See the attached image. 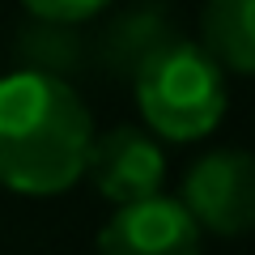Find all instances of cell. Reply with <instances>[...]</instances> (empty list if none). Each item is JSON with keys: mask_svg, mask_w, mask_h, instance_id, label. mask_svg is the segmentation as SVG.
I'll use <instances>...</instances> for the list:
<instances>
[{"mask_svg": "<svg viewBox=\"0 0 255 255\" xmlns=\"http://www.w3.org/2000/svg\"><path fill=\"white\" fill-rule=\"evenodd\" d=\"M136 107L149 132L166 140H200L226 115V73L204 55L200 43L166 38L153 55H145L136 73Z\"/></svg>", "mask_w": 255, "mask_h": 255, "instance_id": "7a4b0ae2", "label": "cell"}, {"mask_svg": "<svg viewBox=\"0 0 255 255\" xmlns=\"http://www.w3.org/2000/svg\"><path fill=\"white\" fill-rule=\"evenodd\" d=\"M200 47L221 73L255 77V0H204Z\"/></svg>", "mask_w": 255, "mask_h": 255, "instance_id": "8992f818", "label": "cell"}, {"mask_svg": "<svg viewBox=\"0 0 255 255\" xmlns=\"http://www.w3.org/2000/svg\"><path fill=\"white\" fill-rule=\"evenodd\" d=\"M85 174L98 187L102 200H111L115 209L124 204L162 196V179H166V153L157 145V136H149L136 124H119L102 136H94L90 145V162Z\"/></svg>", "mask_w": 255, "mask_h": 255, "instance_id": "277c9868", "label": "cell"}, {"mask_svg": "<svg viewBox=\"0 0 255 255\" xmlns=\"http://www.w3.org/2000/svg\"><path fill=\"white\" fill-rule=\"evenodd\" d=\"M94 115L81 94L47 73L0 77V187L60 196L85 174Z\"/></svg>", "mask_w": 255, "mask_h": 255, "instance_id": "6da1fadb", "label": "cell"}, {"mask_svg": "<svg viewBox=\"0 0 255 255\" xmlns=\"http://www.w3.org/2000/svg\"><path fill=\"white\" fill-rule=\"evenodd\" d=\"M200 251H204L200 226L170 196H149V200L115 209V217L98 230V247H94V255H200Z\"/></svg>", "mask_w": 255, "mask_h": 255, "instance_id": "5b68a950", "label": "cell"}, {"mask_svg": "<svg viewBox=\"0 0 255 255\" xmlns=\"http://www.w3.org/2000/svg\"><path fill=\"white\" fill-rule=\"evenodd\" d=\"M179 204L200 226V234L238 238L255 230V153L247 149H213L196 157L183 174Z\"/></svg>", "mask_w": 255, "mask_h": 255, "instance_id": "3957f363", "label": "cell"}, {"mask_svg": "<svg viewBox=\"0 0 255 255\" xmlns=\"http://www.w3.org/2000/svg\"><path fill=\"white\" fill-rule=\"evenodd\" d=\"M166 38L170 34H166V21L157 17V9H136V13L119 17L115 26L107 30L102 47H107V60L115 64V68L136 73L140 64H145V55H153Z\"/></svg>", "mask_w": 255, "mask_h": 255, "instance_id": "ba28073f", "label": "cell"}, {"mask_svg": "<svg viewBox=\"0 0 255 255\" xmlns=\"http://www.w3.org/2000/svg\"><path fill=\"white\" fill-rule=\"evenodd\" d=\"M38 21H60V26H81V21L98 17L111 0H21Z\"/></svg>", "mask_w": 255, "mask_h": 255, "instance_id": "9c48e42d", "label": "cell"}, {"mask_svg": "<svg viewBox=\"0 0 255 255\" xmlns=\"http://www.w3.org/2000/svg\"><path fill=\"white\" fill-rule=\"evenodd\" d=\"M17 55L26 64V73H47L68 81V73L81 60V38H77V26H60V21H30L17 34Z\"/></svg>", "mask_w": 255, "mask_h": 255, "instance_id": "52a82bcc", "label": "cell"}]
</instances>
